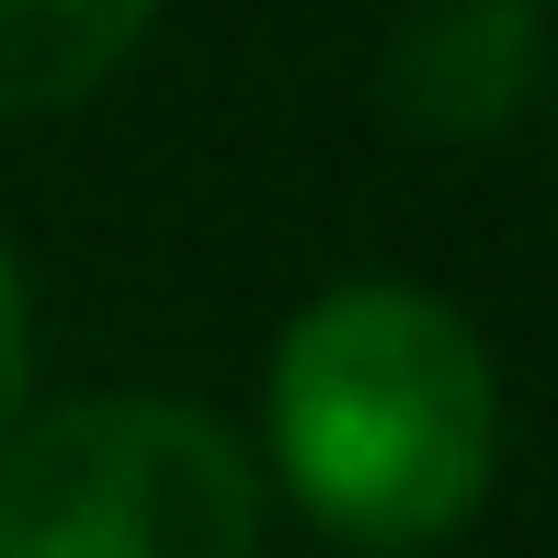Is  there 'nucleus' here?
Listing matches in <instances>:
<instances>
[{"mask_svg": "<svg viewBox=\"0 0 558 558\" xmlns=\"http://www.w3.org/2000/svg\"><path fill=\"white\" fill-rule=\"evenodd\" d=\"M263 456L171 388L46 399L0 434V558H263Z\"/></svg>", "mask_w": 558, "mask_h": 558, "instance_id": "obj_2", "label": "nucleus"}, {"mask_svg": "<svg viewBox=\"0 0 558 558\" xmlns=\"http://www.w3.org/2000/svg\"><path fill=\"white\" fill-rule=\"evenodd\" d=\"M263 490L353 558H434L501 478V365L456 296L342 274L263 353Z\"/></svg>", "mask_w": 558, "mask_h": 558, "instance_id": "obj_1", "label": "nucleus"}, {"mask_svg": "<svg viewBox=\"0 0 558 558\" xmlns=\"http://www.w3.org/2000/svg\"><path fill=\"white\" fill-rule=\"evenodd\" d=\"M35 411V296H23V263L0 240V434Z\"/></svg>", "mask_w": 558, "mask_h": 558, "instance_id": "obj_5", "label": "nucleus"}, {"mask_svg": "<svg viewBox=\"0 0 558 558\" xmlns=\"http://www.w3.org/2000/svg\"><path fill=\"white\" fill-rule=\"evenodd\" d=\"M376 92L411 137H501L547 92V0H411L376 58Z\"/></svg>", "mask_w": 558, "mask_h": 558, "instance_id": "obj_3", "label": "nucleus"}, {"mask_svg": "<svg viewBox=\"0 0 558 558\" xmlns=\"http://www.w3.org/2000/svg\"><path fill=\"white\" fill-rule=\"evenodd\" d=\"M171 0H0V125L81 114L160 35Z\"/></svg>", "mask_w": 558, "mask_h": 558, "instance_id": "obj_4", "label": "nucleus"}]
</instances>
